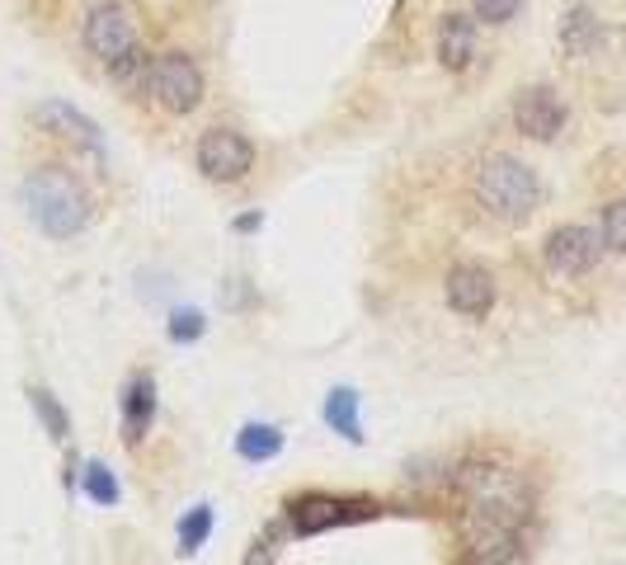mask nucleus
I'll list each match as a JSON object with an SVG mask.
<instances>
[{
	"label": "nucleus",
	"instance_id": "2eb2a0df",
	"mask_svg": "<svg viewBox=\"0 0 626 565\" xmlns=\"http://www.w3.org/2000/svg\"><path fill=\"white\" fill-rule=\"evenodd\" d=\"M599 42H603V28H599V20H593V10L575 5L561 20V52L565 56H589Z\"/></svg>",
	"mask_w": 626,
	"mask_h": 565
},
{
	"label": "nucleus",
	"instance_id": "20e7f679",
	"mask_svg": "<svg viewBox=\"0 0 626 565\" xmlns=\"http://www.w3.org/2000/svg\"><path fill=\"white\" fill-rule=\"evenodd\" d=\"M147 90L165 113H179L184 118V113H193L203 104L208 80L189 52H161V56H151V66H147Z\"/></svg>",
	"mask_w": 626,
	"mask_h": 565
},
{
	"label": "nucleus",
	"instance_id": "f257e3e1",
	"mask_svg": "<svg viewBox=\"0 0 626 565\" xmlns=\"http://www.w3.org/2000/svg\"><path fill=\"white\" fill-rule=\"evenodd\" d=\"M452 490H458V542L476 561H518L523 528L533 514L528 486L518 480V472L472 457L452 472Z\"/></svg>",
	"mask_w": 626,
	"mask_h": 565
},
{
	"label": "nucleus",
	"instance_id": "5701e85b",
	"mask_svg": "<svg viewBox=\"0 0 626 565\" xmlns=\"http://www.w3.org/2000/svg\"><path fill=\"white\" fill-rule=\"evenodd\" d=\"M523 10V0H476V20L480 24H509Z\"/></svg>",
	"mask_w": 626,
	"mask_h": 565
},
{
	"label": "nucleus",
	"instance_id": "aec40b11",
	"mask_svg": "<svg viewBox=\"0 0 626 565\" xmlns=\"http://www.w3.org/2000/svg\"><path fill=\"white\" fill-rule=\"evenodd\" d=\"M165 335L175 339V344H198V339L208 335V316L198 306H179V311H170Z\"/></svg>",
	"mask_w": 626,
	"mask_h": 565
},
{
	"label": "nucleus",
	"instance_id": "423d86ee",
	"mask_svg": "<svg viewBox=\"0 0 626 565\" xmlns=\"http://www.w3.org/2000/svg\"><path fill=\"white\" fill-rule=\"evenodd\" d=\"M80 42L85 52L99 56V62H118L127 48H137V24H133V10L123 0H99L85 14V28H80Z\"/></svg>",
	"mask_w": 626,
	"mask_h": 565
},
{
	"label": "nucleus",
	"instance_id": "9d476101",
	"mask_svg": "<svg viewBox=\"0 0 626 565\" xmlns=\"http://www.w3.org/2000/svg\"><path fill=\"white\" fill-rule=\"evenodd\" d=\"M514 127L533 141H556L561 127H565V104L551 85H528L518 99H514Z\"/></svg>",
	"mask_w": 626,
	"mask_h": 565
},
{
	"label": "nucleus",
	"instance_id": "f3484780",
	"mask_svg": "<svg viewBox=\"0 0 626 565\" xmlns=\"http://www.w3.org/2000/svg\"><path fill=\"white\" fill-rule=\"evenodd\" d=\"M28 405H34V415L42 419V429H48L52 443H66V438H71V415L62 410V401H57L48 387H28Z\"/></svg>",
	"mask_w": 626,
	"mask_h": 565
},
{
	"label": "nucleus",
	"instance_id": "6ab92c4d",
	"mask_svg": "<svg viewBox=\"0 0 626 565\" xmlns=\"http://www.w3.org/2000/svg\"><path fill=\"white\" fill-rule=\"evenodd\" d=\"M212 504H193L189 514L179 518V556H198V551L208 547V537H212Z\"/></svg>",
	"mask_w": 626,
	"mask_h": 565
},
{
	"label": "nucleus",
	"instance_id": "4be33fe9",
	"mask_svg": "<svg viewBox=\"0 0 626 565\" xmlns=\"http://www.w3.org/2000/svg\"><path fill=\"white\" fill-rule=\"evenodd\" d=\"M147 52H141V42H137V48H127L123 56H118V62H109V76L113 80H133V76H147Z\"/></svg>",
	"mask_w": 626,
	"mask_h": 565
},
{
	"label": "nucleus",
	"instance_id": "f8f14e48",
	"mask_svg": "<svg viewBox=\"0 0 626 565\" xmlns=\"http://www.w3.org/2000/svg\"><path fill=\"white\" fill-rule=\"evenodd\" d=\"M476 14H443L438 24V62L448 71H466L476 62Z\"/></svg>",
	"mask_w": 626,
	"mask_h": 565
},
{
	"label": "nucleus",
	"instance_id": "b1692460",
	"mask_svg": "<svg viewBox=\"0 0 626 565\" xmlns=\"http://www.w3.org/2000/svg\"><path fill=\"white\" fill-rule=\"evenodd\" d=\"M260 226H264V212L254 208V212H240V217L231 222V231H236V236H250V231H260Z\"/></svg>",
	"mask_w": 626,
	"mask_h": 565
},
{
	"label": "nucleus",
	"instance_id": "7ed1b4c3",
	"mask_svg": "<svg viewBox=\"0 0 626 565\" xmlns=\"http://www.w3.org/2000/svg\"><path fill=\"white\" fill-rule=\"evenodd\" d=\"M472 193H476V203H480L486 217L504 222V226H518V222L533 217L537 203H542V179H537V170L528 161L494 151V155L480 161Z\"/></svg>",
	"mask_w": 626,
	"mask_h": 565
},
{
	"label": "nucleus",
	"instance_id": "0eeeda50",
	"mask_svg": "<svg viewBox=\"0 0 626 565\" xmlns=\"http://www.w3.org/2000/svg\"><path fill=\"white\" fill-rule=\"evenodd\" d=\"M193 161L212 184H236V179L250 175L254 147H250L246 133H236V127H208V133L198 137Z\"/></svg>",
	"mask_w": 626,
	"mask_h": 565
},
{
	"label": "nucleus",
	"instance_id": "9b49d317",
	"mask_svg": "<svg viewBox=\"0 0 626 565\" xmlns=\"http://www.w3.org/2000/svg\"><path fill=\"white\" fill-rule=\"evenodd\" d=\"M34 118H38L42 133L62 137V141H71V147H80L90 155H104V137H99V127L85 118L80 109H71L66 99H42V104L34 109Z\"/></svg>",
	"mask_w": 626,
	"mask_h": 565
},
{
	"label": "nucleus",
	"instance_id": "dca6fc26",
	"mask_svg": "<svg viewBox=\"0 0 626 565\" xmlns=\"http://www.w3.org/2000/svg\"><path fill=\"white\" fill-rule=\"evenodd\" d=\"M283 452V429L278 424H240L236 434V457L260 466V462H274Z\"/></svg>",
	"mask_w": 626,
	"mask_h": 565
},
{
	"label": "nucleus",
	"instance_id": "4468645a",
	"mask_svg": "<svg viewBox=\"0 0 626 565\" xmlns=\"http://www.w3.org/2000/svg\"><path fill=\"white\" fill-rule=\"evenodd\" d=\"M325 424L345 438V443H363V419H359V391L353 387H335L325 395Z\"/></svg>",
	"mask_w": 626,
	"mask_h": 565
},
{
	"label": "nucleus",
	"instance_id": "1a4fd4ad",
	"mask_svg": "<svg viewBox=\"0 0 626 565\" xmlns=\"http://www.w3.org/2000/svg\"><path fill=\"white\" fill-rule=\"evenodd\" d=\"M443 297L448 306L458 311L462 321H486L494 311V274L486 264H452L448 268V282H443Z\"/></svg>",
	"mask_w": 626,
	"mask_h": 565
},
{
	"label": "nucleus",
	"instance_id": "6e6552de",
	"mask_svg": "<svg viewBox=\"0 0 626 565\" xmlns=\"http://www.w3.org/2000/svg\"><path fill=\"white\" fill-rule=\"evenodd\" d=\"M599 250H603V236L593 231V226H579V222H565L556 231L547 236L542 246V260L556 278H579L589 274L593 264H599Z\"/></svg>",
	"mask_w": 626,
	"mask_h": 565
},
{
	"label": "nucleus",
	"instance_id": "ddd939ff",
	"mask_svg": "<svg viewBox=\"0 0 626 565\" xmlns=\"http://www.w3.org/2000/svg\"><path fill=\"white\" fill-rule=\"evenodd\" d=\"M151 424H155V381L133 377L123 387V443L137 448L151 434Z\"/></svg>",
	"mask_w": 626,
	"mask_h": 565
},
{
	"label": "nucleus",
	"instance_id": "412c9836",
	"mask_svg": "<svg viewBox=\"0 0 626 565\" xmlns=\"http://www.w3.org/2000/svg\"><path fill=\"white\" fill-rule=\"evenodd\" d=\"M599 236H603V246H608V250L626 254V198H617V203H608V208H603Z\"/></svg>",
	"mask_w": 626,
	"mask_h": 565
},
{
	"label": "nucleus",
	"instance_id": "f03ea898",
	"mask_svg": "<svg viewBox=\"0 0 626 565\" xmlns=\"http://www.w3.org/2000/svg\"><path fill=\"white\" fill-rule=\"evenodd\" d=\"M24 208H28V222L48 240H71L90 226L95 203L66 165H38L34 175L24 179Z\"/></svg>",
	"mask_w": 626,
	"mask_h": 565
},
{
	"label": "nucleus",
	"instance_id": "39448f33",
	"mask_svg": "<svg viewBox=\"0 0 626 565\" xmlns=\"http://www.w3.org/2000/svg\"><path fill=\"white\" fill-rule=\"evenodd\" d=\"M381 504L377 500H345V494H302V500L288 504V528L297 537H321L330 528H349V523H367L377 518Z\"/></svg>",
	"mask_w": 626,
	"mask_h": 565
},
{
	"label": "nucleus",
	"instance_id": "a211bd4d",
	"mask_svg": "<svg viewBox=\"0 0 626 565\" xmlns=\"http://www.w3.org/2000/svg\"><path fill=\"white\" fill-rule=\"evenodd\" d=\"M80 490L90 494V504H99V508H113V504L123 500L118 476H113L104 462H85V466H80Z\"/></svg>",
	"mask_w": 626,
	"mask_h": 565
}]
</instances>
